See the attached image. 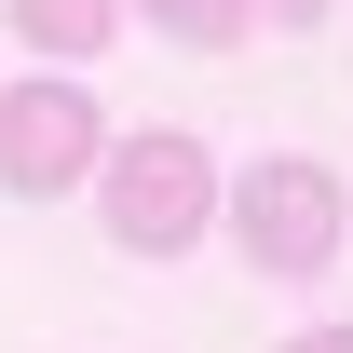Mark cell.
I'll return each instance as SVG.
<instances>
[{"label":"cell","mask_w":353,"mask_h":353,"mask_svg":"<svg viewBox=\"0 0 353 353\" xmlns=\"http://www.w3.org/2000/svg\"><path fill=\"white\" fill-rule=\"evenodd\" d=\"M340 176L312 163V150H259L245 176H218V231H231V259L272 272V285H312V272L340 259Z\"/></svg>","instance_id":"obj_2"},{"label":"cell","mask_w":353,"mask_h":353,"mask_svg":"<svg viewBox=\"0 0 353 353\" xmlns=\"http://www.w3.org/2000/svg\"><path fill=\"white\" fill-rule=\"evenodd\" d=\"M245 14H272V28H326L340 0H245Z\"/></svg>","instance_id":"obj_6"},{"label":"cell","mask_w":353,"mask_h":353,"mask_svg":"<svg viewBox=\"0 0 353 353\" xmlns=\"http://www.w3.org/2000/svg\"><path fill=\"white\" fill-rule=\"evenodd\" d=\"M0 14L28 28L41 68H82V54H109V28H123V0H0Z\"/></svg>","instance_id":"obj_4"},{"label":"cell","mask_w":353,"mask_h":353,"mask_svg":"<svg viewBox=\"0 0 353 353\" xmlns=\"http://www.w3.org/2000/svg\"><path fill=\"white\" fill-rule=\"evenodd\" d=\"M82 190H95V218H109V245H123V259H190V245L218 231V150H204L190 123L109 136Z\"/></svg>","instance_id":"obj_1"},{"label":"cell","mask_w":353,"mask_h":353,"mask_svg":"<svg viewBox=\"0 0 353 353\" xmlns=\"http://www.w3.org/2000/svg\"><path fill=\"white\" fill-rule=\"evenodd\" d=\"M285 353H353V326H299V340H285Z\"/></svg>","instance_id":"obj_7"},{"label":"cell","mask_w":353,"mask_h":353,"mask_svg":"<svg viewBox=\"0 0 353 353\" xmlns=\"http://www.w3.org/2000/svg\"><path fill=\"white\" fill-rule=\"evenodd\" d=\"M95 150H109V109L82 95V68H41L0 95V190L14 204H68L95 176Z\"/></svg>","instance_id":"obj_3"},{"label":"cell","mask_w":353,"mask_h":353,"mask_svg":"<svg viewBox=\"0 0 353 353\" xmlns=\"http://www.w3.org/2000/svg\"><path fill=\"white\" fill-rule=\"evenodd\" d=\"M136 14H150V28H163L176 54H231V41H245V28H259L245 0H136Z\"/></svg>","instance_id":"obj_5"}]
</instances>
